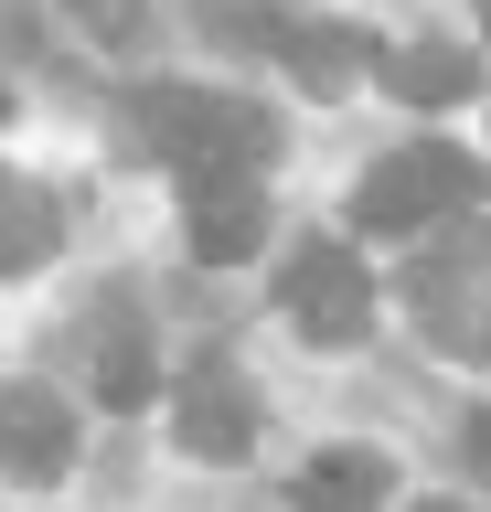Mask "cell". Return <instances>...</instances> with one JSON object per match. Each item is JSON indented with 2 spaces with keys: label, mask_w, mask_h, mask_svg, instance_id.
I'll return each mask as SVG.
<instances>
[{
  "label": "cell",
  "mask_w": 491,
  "mask_h": 512,
  "mask_svg": "<svg viewBox=\"0 0 491 512\" xmlns=\"http://www.w3.org/2000/svg\"><path fill=\"white\" fill-rule=\"evenodd\" d=\"M139 128L182 171H267L278 160V118L257 96H214V86H139Z\"/></svg>",
  "instance_id": "cell-1"
},
{
  "label": "cell",
  "mask_w": 491,
  "mask_h": 512,
  "mask_svg": "<svg viewBox=\"0 0 491 512\" xmlns=\"http://www.w3.org/2000/svg\"><path fill=\"white\" fill-rule=\"evenodd\" d=\"M470 203H481V160L449 150V139H406V150H385L353 182V224L363 235H406V224L470 214Z\"/></svg>",
  "instance_id": "cell-2"
},
{
  "label": "cell",
  "mask_w": 491,
  "mask_h": 512,
  "mask_svg": "<svg viewBox=\"0 0 491 512\" xmlns=\"http://www.w3.org/2000/svg\"><path fill=\"white\" fill-rule=\"evenodd\" d=\"M278 299L310 342H363L374 331V267H353V246H299L278 267Z\"/></svg>",
  "instance_id": "cell-3"
},
{
  "label": "cell",
  "mask_w": 491,
  "mask_h": 512,
  "mask_svg": "<svg viewBox=\"0 0 491 512\" xmlns=\"http://www.w3.org/2000/svg\"><path fill=\"white\" fill-rule=\"evenodd\" d=\"M182 448L214 459V470H235L257 448V395H246V374H235L225 352H203L193 374H182Z\"/></svg>",
  "instance_id": "cell-4"
},
{
  "label": "cell",
  "mask_w": 491,
  "mask_h": 512,
  "mask_svg": "<svg viewBox=\"0 0 491 512\" xmlns=\"http://www.w3.org/2000/svg\"><path fill=\"white\" fill-rule=\"evenodd\" d=\"M182 214H193V246H203V267H235V256H257L267 246V192H257V171H182Z\"/></svg>",
  "instance_id": "cell-5"
},
{
  "label": "cell",
  "mask_w": 491,
  "mask_h": 512,
  "mask_svg": "<svg viewBox=\"0 0 491 512\" xmlns=\"http://www.w3.org/2000/svg\"><path fill=\"white\" fill-rule=\"evenodd\" d=\"M75 459V416L43 384H0V480H65Z\"/></svg>",
  "instance_id": "cell-6"
},
{
  "label": "cell",
  "mask_w": 491,
  "mask_h": 512,
  "mask_svg": "<svg viewBox=\"0 0 491 512\" xmlns=\"http://www.w3.org/2000/svg\"><path fill=\"white\" fill-rule=\"evenodd\" d=\"M417 320H427V342L459 352V363H491V288L481 278H449V267H417Z\"/></svg>",
  "instance_id": "cell-7"
},
{
  "label": "cell",
  "mask_w": 491,
  "mask_h": 512,
  "mask_svg": "<svg viewBox=\"0 0 491 512\" xmlns=\"http://www.w3.org/2000/svg\"><path fill=\"white\" fill-rule=\"evenodd\" d=\"M385 491H395V470L374 448H331V459L299 470V512H385Z\"/></svg>",
  "instance_id": "cell-8"
},
{
  "label": "cell",
  "mask_w": 491,
  "mask_h": 512,
  "mask_svg": "<svg viewBox=\"0 0 491 512\" xmlns=\"http://www.w3.org/2000/svg\"><path fill=\"white\" fill-rule=\"evenodd\" d=\"M54 235H65V214H54V203L22 182V171H0V278L43 267V256H54Z\"/></svg>",
  "instance_id": "cell-9"
},
{
  "label": "cell",
  "mask_w": 491,
  "mask_h": 512,
  "mask_svg": "<svg viewBox=\"0 0 491 512\" xmlns=\"http://www.w3.org/2000/svg\"><path fill=\"white\" fill-rule=\"evenodd\" d=\"M374 75H385L406 107H449V96H470V54H459V43H417V54H385Z\"/></svg>",
  "instance_id": "cell-10"
},
{
  "label": "cell",
  "mask_w": 491,
  "mask_h": 512,
  "mask_svg": "<svg viewBox=\"0 0 491 512\" xmlns=\"http://www.w3.org/2000/svg\"><path fill=\"white\" fill-rule=\"evenodd\" d=\"M278 54H289L299 86H342V75H363V64H385L363 32H310V22H289V43H278Z\"/></svg>",
  "instance_id": "cell-11"
},
{
  "label": "cell",
  "mask_w": 491,
  "mask_h": 512,
  "mask_svg": "<svg viewBox=\"0 0 491 512\" xmlns=\"http://www.w3.org/2000/svg\"><path fill=\"white\" fill-rule=\"evenodd\" d=\"M150 384H161V374H150V342H139V331H107V342H97V395L129 416V406H150Z\"/></svg>",
  "instance_id": "cell-12"
},
{
  "label": "cell",
  "mask_w": 491,
  "mask_h": 512,
  "mask_svg": "<svg viewBox=\"0 0 491 512\" xmlns=\"http://www.w3.org/2000/svg\"><path fill=\"white\" fill-rule=\"evenodd\" d=\"M459 448H470V470L491 480V416H470V427H459Z\"/></svg>",
  "instance_id": "cell-13"
},
{
  "label": "cell",
  "mask_w": 491,
  "mask_h": 512,
  "mask_svg": "<svg viewBox=\"0 0 491 512\" xmlns=\"http://www.w3.org/2000/svg\"><path fill=\"white\" fill-rule=\"evenodd\" d=\"M86 22H107V32H118V22H129V0H86Z\"/></svg>",
  "instance_id": "cell-14"
},
{
  "label": "cell",
  "mask_w": 491,
  "mask_h": 512,
  "mask_svg": "<svg viewBox=\"0 0 491 512\" xmlns=\"http://www.w3.org/2000/svg\"><path fill=\"white\" fill-rule=\"evenodd\" d=\"M417 512H470V502H417Z\"/></svg>",
  "instance_id": "cell-15"
},
{
  "label": "cell",
  "mask_w": 491,
  "mask_h": 512,
  "mask_svg": "<svg viewBox=\"0 0 491 512\" xmlns=\"http://www.w3.org/2000/svg\"><path fill=\"white\" fill-rule=\"evenodd\" d=\"M481 32H491V0H481Z\"/></svg>",
  "instance_id": "cell-16"
},
{
  "label": "cell",
  "mask_w": 491,
  "mask_h": 512,
  "mask_svg": "<svg viewBox=\"0 0 491 512\" xmlns=\"http://www.w3.org/2000/svg\"><path fill=\"white\" fill-rule=\"evenodd\" d=\"M0 107H11V96H0Z\"/></svg>",
  "instance_id": "cell-17"
}]
</instances>
